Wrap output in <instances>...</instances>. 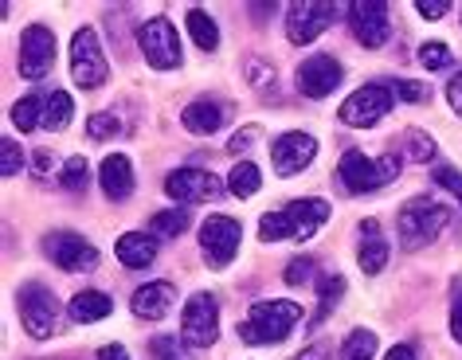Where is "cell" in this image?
Instances as JSON below:
<instances>
[{"instance_id": "obj_1", "label": "cell", "mask_w": 462, "mask_h": 360, "mask_svg": "<svg viewBox=\"0 0 462 360\" xmlns=\"http://www.w3.org/2000/svg\"><path fill=\"white\" fill-rule=\"evenodd\" d=\"M329 219V204L326 200H291L282 212H267L259 224V239L263 243H279V239H314L321 224Z\"/></svg>"}, {"instance_id": "obj_2", "label": "cell", "mask_w": 462, "mask_h": 360, "mask_svg": "<svg viewBox=\"0 0 462 360\" xmlns=\"http://www.w3.org/2000/svg\"><path fill=\"white\" fill-rule=\"evenodd\" d=\"M298 321H302V306L298 301H282V298L255 301L244 325H239V337L247 345H282L298 329Z\"/></svg>"}, {"instance_id": "obj_3", "label": "cell", "mask_w": 462, "mask_h": 360, "mask_svg": "<svg viewBox=\"0 0 462 360\" xmlns=\"http://www.w3.org/2000/svg\"><path fill=\"white\" fill-rule=\"evenodd\" d=\"M447 224H450V212L443 204L431 200V196H415V200L403 204L400 216H396L400 247L403 251H420V247H427V243H435L439 235H443Z\"/></svg>"}, {"instance_id": "obj_4", "label": "cell", "mask_w": 462, "mask_h": 360, "mask_svg": "<svg viewBox=\"0 0 462 360\" xmlns=\"http://www.w3.org/2000/svg\"><path fill=\"white\" fill-rule=\"evenodd\" d=\"M400 169H403L400 157H365L361 149H349L337 165V177L353 196H361V192H376L384 184H392L400 177Z\"/></svg>"}, {"instance_id": "obj_5", "label": "cell", "mask_w": 462, "mask_h": 360, "mask_svg": "<svg viewBox=\"0 0 462 360\" xmlns=\"http://www.w3.org/2000/svg\"><path fill=\"white\" fill-rule=\"evenodd\" d=\"M219 337V301L200 290L184 301V313H180V341L192 345V348H212Z\"/></svg>"}, {"instance_id": "obj_6", "label": "cell", "mask_w": 462, "mask_h": 360, "mask_svg": "<svg viewBox=\"0 0 462 360\" xmlns=\"http://www.w3.org/2000/svg\"><path fill=\"white\" fill-rule=\"evenodd\" d=\"M16 306H20V321H24V329L36 337V341H48V337L60 329V301H55L51 290H43L40 282L20 286Z\"/></svg>"}, {"instance_id": "obj_7", "label": "cell", "mask_w": 462, "mask_h": 360, "mask_svg": "<svg viewBox=\"0 0 462 360\" xmlns=\"http://www.w3.org/2000/svg\"><path fill=\"white\" fill-rule=\"evenodd\" d=\"M110 75V63L102 55V43H98V32L95 28H79L75 40H71V78L83 90H95L106 83Z\"/></svg>"}, {"instance_id": "obj_8", "label": "cell", "mask_w": 462, "mask_h": 360, "mask_svg": "<svg viewBox=\"0 0 462 360\" xmlns=\"http://www.w3.org/2000/svg\"><path fill=\"white\" fill-rule=\"evenodd\" d=\"M392 102H396L392 87H384V83H368V87L353 90V95L341 102L337 118H341L345 125H356V130H368V125H376L380 118H388Z\"/></svg>"}, {"instance_id": "obj_9", "label": "cell", "mask_w": 462, "mask_h": 360, "mask_svg": "<svg viewBox=\"0 0 462 360\" xmlns=\"http://www.w3.org/2000/svg\"><path fill=\"white\" fill-rule=\"evenodd\" d=\"M239 243H244V227H239L231 216H208L200 224L204 259H208V266H216V271H224V266L236 259Z\"/></svg>"}, {"instance_id": "obj_10", "label": "cell", "mask_w": 462, "mask_h": 360, "mask_svg": "<svg viewBox=\"0 0 462 360\" xmlns=\"http://www.w3.org/2000/svg\"><path fill=\"white\" fill-rule=\"evenodd\" d=\"M137 43H142L149 67H157V71L180 67V40H177V28H172L165 16L145 20L142 32H137Z\"/></svg>"}, {"instance_id": "obj_11", "label": "cell", "mask_w": 462, "mask_h": 360, "mask_svg": "<svg viewBox=\"0 0 462 360\" xmlns=\"http://www.w3.org/2000/svg\"><path fill=\"white\" fill-rule=\"evenodd\" d=\"M43 251H48V259L60 266V271H95L98 266V251L95 243H87L83 235H75V231H51L48 239H43Z\"/></svg>"}, {"instance_id": "obj_12", "label": "cell", "mask_w": 462, "mask_h": 360, "mask_svg": "<svg viewBox=\"0 0 462 360\" xmlns=\"http://www.w3.org/2000/svg\"><path fill=\"white\" fill-rule=\"evenodd\" d=\"M16 63H20V75L24 78H43L55 67V36L43 24H32L24 36H20V55H16Z\"/></svg>"}, {"instance_id": "obj_13", "label": "cell", "mask_w": 462, "mask_h": 360, "mask_svg": "<svg viewBox=\"0 0 462 360\" xmlns=\"http://www.w3.org/2000/svg\"><path fill=\"white\" fill-rule=\"evenodd\" d=\"M329 24H337L333 5H291L286 8V36L291 43H314Z\"/></svg>"}, {"instance_id": "obj_14", "label": "cell", "mask_w": 462, "mask_h": 360, "mask_svg": "<svg viewBox=\"0 0 462 360\" xmlns=\"http://www.w3.org/2000/svg\"><path fill=\"white\" fill-rule=\"evenodd\" d=\"M388 20H392V13H388V5H380V0H356V5H349V28L365 48H384Z\"/></svg>"}, {"instance_id": "obj_15", "label": "cell", "mask_w": 462, "mask_h": 360, "mask_svg": "<svg viewBox=\"0 0 462 360\" xmlns=\"http://www.w3.org/2000/svg\"><path fill=\"white\" fill-rule=\"evenodd\" d=\"M341 78H345V67L333 60V55H310V60L298 67V90H302L306 98L333 95Z\"/></svg>"}, {"instance_id": "obj_16", "label": "cell", "mask_w": 462, "mask_h": 360, "mask_svg": "<svg viewBox=\"0 0 462 360\" xmlns=\"http://www.w3.org/2000/svg\"><path fill=\"white\" fill-rule=\"evenodd\" d=\"M271 157H274V172H279V177H294V172H302L310 161L318 157V142L302 130L282 134V137H274Z\"/></svg>"}, {"instance_id": "obj_17", "label": "cell", "mask_w": 462, "mask_h": 360, "mask_svg": "<svg viewBox=\"0 0 462 360\" xmlns=\"http://www.w3.org/2000/svg\"><path fill=\"white\" fill-rule=\"evenodd\" d=\"M165 192L172 196V200H180V204H200V200H212V196H219V177H212L208 169L184 165L177 172H169Z\"/></svg>"}, {"instance_id": "obj_18", "label": "cell", "mask_w": 462, "mask_h": 360, "mask_svg": "<svg viewBox=\"0 0 462 360\" xmlns=\"http://www.w3.org/2000/svg\"><path fill=\"white\" fill-rule=\"evenodd\" d=\"M172 298H177V290H172V282L161 278V282H145V286L134 290L130 309H134V318H142V321H157V318H165L169 313Z\"/></svg>"}, {"instance_id": "obj_19", "label": "cell", "mask_w": 462, "mask_h": 360, "mask_svg": "<svg viewBox=\"0 0 462 360\" xmlns=\"http://www.w3.org/2000/svg\"><path fill=\"white\" fill-rule=\"evenodd\" d=\"M114 254H118V263L130 266V271H145V266H153V259H157V239L145 235V231H125V235L114 243Z\"/></svg>"}, {"instance_id": "obj_20", "label": "cell", "mask_w": 462, "mask_h": 360, "mask_svg": "<svg viewBox=\"0 0 462 360\" xmlns=\"http://www.w3.org/2000/svg\"><path fill=\"white\" fill-rule=\"evenodd\" d=\"M224 118H227V110L219 106L216 98H196V102H189V106H184V114H180V125L189 134H208L212 137L219 125H224Z\"/></svg>"}, {"instance_id": "obj_21", "label": "cell", "mask_w": 462, "mask_h": 360, "mask_svg": "<svg viewBox=\"0 0 462 360\" xmlns=\"http://www.w3.org/2000/svg\"><path fill=\"white\" fill-rule=\"evenodd\" d=\"M98 180H102V192L110 196V200H125V196L134 192V165L125 153H110L102 161L98 169Z\"/></svg>"}, {"instance_id": "obj_22", "label": "cell", "mask_w": 462, "mask_h": 360, "mask_svg": "<svg viewBox=\"0 0 462 360\" xmlns=\"http://www.w3.org/2000/svg\"><path fill=\"white\" fill-rule=\"evenodd\" d=\"M361 254H356V263H361V271L365 274H380L388 266V243L380 239V231H376V219H365L361 224Z\"/></svg>"}, {"instance_id": "obj_23", "label": "cell", "mask_w": 462, "mask_h": 360, "mask_svg": "<svg viewBox=\"0 0 462 360\" xmlns=\"http://www.w3.org/2000/svg\"><path fill=\"white\" fill-rule=\"evenodd\" d=\"M110 309H114V298L102 294V290H83V294L71 298V318L75 321H87V325L110 318Z\"/></svg>"}, {"instance_id": "obj_24", "label": "cell", "mask_w": 462, "mask_h": 360, "mask_svg": "<svg viewBox=\"0 0 462 360\" xmlns=\"http://www.w3.org/2000/svg\"><path fill=\"white\" fill-rule=\"evenodd\" d=\"M184 28H189V36L192 43L200 51H216L219 48V28H216V20L204 13V8H189V16H184Z\"/></svg>"}, {"instance_id": "obj_25", "label": "cell", "mask_w": 462, "mask_h": 360, "mask_svg": "<svg viewBox=\"0 0 462 360\" xmlns=\"http://www.w3.org/2000/svg\"><path fill=\"white\" fill-rule=\"evenodd\" d=\"M71 118H75L71 95H67V90H51L48 102H43V130L60 134V130H67V125H71Z\"/></svg>"}, {"instance_id": "obj_26", "label": "cell", "mask_w": 462, "mask_h": 360, "mask_svg": "<svg viewBox=\"0 0 462 360\" xmlns=\"http://www.w3.org/2000/svg\"><path fill=\"white\" fill-rule=\"evenodd\" d=\"M43 102H48V95H24L13 106V125H16L20 134L43 130Z\"/></svg>"}, {"instance_id": "obj_27", "label": "cell", "mask_w": 462, "mask_h": 360, "mask_svg": "<svg viewBox=\"0 0 462 360\" xmlns=\"http://www.w3.org/2000/svg\"><path fill=\"white\" fill-rule=\"evenodd\" d=\"M263 184V172L251 165V161H236V169L227 172V192L239 196V200H247V196H255Z\"/></svg>"}, {"instance_id": "obj_28", "label": "cell", "mask_w": 462, "mask_h": 360, "mask_svg": "<svg viewBox=\"0 0 462 360\" xmlns=\"http://www.w3.org/2000/svg\"><path fill=\"white\" fill-rule=\"evenodd\" d=\"M189 212H184V208H169V212H157L153 216V235L157 239H177V235H184V231H189Z\"/></svg>"}, {"instance_id": "obj_29", "label": "cell", "mask_w": 462, "mask_h": 360, "mask_svg": "<svg viewBox=\"0 0 462 360\" xmlns=\"http://www.w3.org/2000/svg\"><path fill=\"white\" fill-rule=\"evenodd\" d=\"M376 356V333L373 329H353L341 341V360H373Z\"/></svg>"}, {"instance_id": "obj_30", "label": "cell", "mask_w": 462, "mask_h": 360, "mask_svg": "<svg viewBox=\"0 0 462 360\" xmlns=\"http://www.w3.org/2000/svg\"><path fill=\"white\" fill-rule=\"evenodd\" d=\"M420 63L427 67V71H447V67H450V48H447V43H423V48H420Z\"/></svg>"}, {"instance_id": "obj_31", "label": "cell", "mask_w": 462, "mask_h": 360, "mask_svg": "<svg viewBox=\"0 0 462 360\" xmlns=\"http://www.w3.org/2000/svg\"><path fill=\"white\" fill-rule=\"evenodd\" d=\"M20 169H24V153H20V145L13 137H5V142H0V172H5V177H16Z\"/></svg>"}, {"instance_id": "obj_32", "label": "cell", "mask_w": 462, "mask_h": 360, "mask_svg": "<svg viewBox=\"0 0 462 360\" xmlns=\"http://www.w3.org/2000/svg\"><path fill=\"white\" fill-rule=\"evenodd\" d=\"M318 294H321V306H318V318H314V321H326L329 306H333V301H337V298L345 294V278H341V274L326 278V282H321V290H318Z\"/></svg>"}, {"instance_id": "obj_33", "label": "cell", "mask_w": 462, "mask_h": 360, "mask_svg": "<svg viewBox=\"0 0 462 360\" xmlns=\"http://www.w3.org/2000/svg\"><path fill=\"white\" fill-rule=\"evenodd\" d=\"M87 177H90L87 157H71V161H67V165H63V189H71V192L87 189Z\"/></svg>"}, {"instance_id": "obj_34", "label": "cell", "mask_w": 462, "mask_h": 360, "mask_svg": "<svg viewBox=\"0 0 462 360\" xmlns=\"http://www.w3.org/2000/svg\"><path fill=\"white\" fill-rule=\"evenodd\" d=\"M87 134L95 137V142H106V137H114V134H122V122L114 118V114H95V118L87 122Z\"/></svg>"}, {"instance_id": "obj_35", "label": "cell", "mask_w": 462, "mask_h": 360, "mask_svg": "<svg viewBox=\"0 0 462 360\" xmlns=\"http://www.w3.org/2000/svg\"><path fill=\"white\" fill-rule=\"evenodd\" d=\"M408 153H411V161H423L427 165V161L435 157V142L423 130H408Z\"/></svg>"}, {"instance_id": "obj_36", "label": "cell", "mask_w": 462, "mask_h": 360, "mask_svg": "<svg viewBox=\"0 0 462 360\" xmlns=\"http://www.w3.org/2000/svg\"><path fill=\"white\" fill-rule=\"evenodd\" d=\"M392 95L403 98V102H427L431 90H427L423 83H411V78H396V83H392Z\"/></svg>"}, {"instance_id": "obj_37", "label": "cell", "mask_w": 462, "mask_h": 360, "mask_svg": "<svg viewBox=\"0 0 462 360\" xmlns=\"http://www.w3.org/2000/svg\"><path fill=\"white\" fill-rule=\"evenodd\" d=\"M435 184H443V189L455 196V200L462 204V172L458 169H450V165H439L435 169Z\"/></svg>"}, {"instance_id": "obj_38", "label": "cell", "mask_w": 462, "mask_h": 360, "mask_svg": "<svg viewBox=\"0 0 462 360\" xmlns=\"http://www.w3.org/2000/svg\"><path fill=\"white\" fill-rule=\"evenodd\" d=\"M153 356L157 360H189L180 353V341L177 337H153Z\"/></svg>"}, {"instance_id": "obj_39", "label": "cell", "mask_w": 462, "mask_h": 360, "mask_svg": "<svg viewBox=\"0 0 462 360\" xmlns=\"http://www.w3.org/2000/svg\"><path fill=\"white\" fill-rule=\"evenodd\" d=\"M310 278H314V263L310 259H294L286 266V286H306Z\"/></svg>"}, {"instance_id": "obj_40", "label": "cell", "mask_w": 462, "mask_h": 360, "mask_svg": "<svg viewBox=\"0 0 462 360\" xmlns=\"http://www.w3.org/2000/svg\"><path fill=\"white\" fill-rule=\"evenodd\" d=\"M450 337L462 345V282L455 290V306H450Z\"/></svg>"}, {"instance_id": "obj_41", "label": "cell", "mask_w": 462, "mask_h": 360, "mask_svg": "<svg viewBox=\"0 0 462 360\" xmlns=\"http://www.w3.org/2000/svg\"><path fill=\"white\" fill-rule=\"evenodd\" d=\"M255 137H259V125H244V134H236V137H231L227 149H231V153H244V149H247L251 142H255Z\"/></svg>"}, {"instance_id": "obj_42", "label": "cell", "mask_w": 462, "mask_h": 360, "mask_svg": "<svg viewBox=\"0 0 462 360\" xmlns=\"http://www.w3.org/2000/svg\"><path fill=\"white\" fill-rule=\"evenodd\" d=\"M420 16L423 20H443L447 16V0H420Z\"/></svg>"}, {"instance_id": "obj_43", "label": "cell", "mask_w": 462, "mask_h": 360, "mask_svg": "<svg viewBox=\"0 0 462 360\" xmlns=\"http://www.w3.org/2000/svg\"><path fill=\"white\" fill-rule=\"evenodd\" d=\"M447 95H450V106H455V114H462V71H458L455 78H450Z\"/></svg>"}, {"instance_id": "obj_44", "label": "cell", "mask_w": 462, "mask_h": 360, "mask_svg": "<svg viewBox=\"0 0 462 360\" xmlns=\"http://www.w3.org/2000/svg\"><path fill=\"white\" fill-rule=\"evenodd\" d=\"M32 161H36V165H32V169H36V172H40V177H48V172H51V165H55V157L48 153V149H40V153H36V157H32Z\"/></svg>"}, {"instance_id": "obj_45", "label": "cell", "mask_w": 462, "mask_h": 360, "mask_svg": "<svg viewBox=\"0 0 462 360\" xmlns=\"http://www.w3.org/2000/svg\"><path fill=\"white\" fill-rule=\"evenodd\" d=\"M98 360H130V353H125L122 345H102L98 348Z\"/></svg>"}, {"instance_id": "obj_46", "label": "cell", "mask_w": 462, "mask_h": 360, "mask_svg": "<svg viewBox=\"0 0 462 360\" xmlns=\"http://www.w3.org/2000/svg\"><path fill=\"white\" fill-rule=\"evenodd\" d=\"M384 360H420L415 356V348L411 345H396V348H388V356Z\"/></svg>"}]
</instances>
